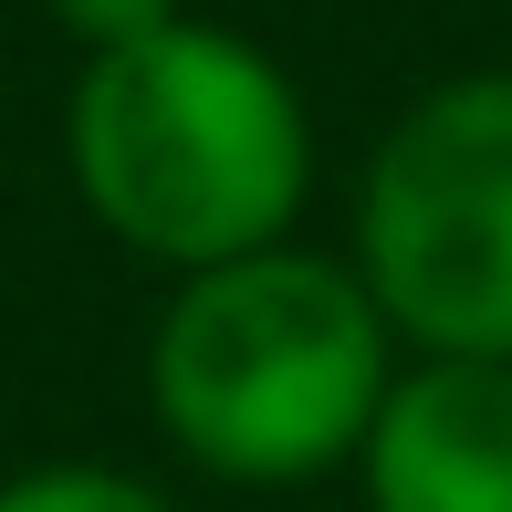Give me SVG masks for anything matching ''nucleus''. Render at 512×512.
I'll list each match as a JSON object with an SVG mask.
<instances>
[{
    "label": "nucleus",
    "mask_w": 512,
    "mask_h": 512,
    "mask_svg": "<svg viewBox=\"0 0 512 512\" xmlns=\"http://www.w3.org/2000/svg\"><path fill=\"white\" fill-rule=\"evenodd\" d=\"M63 168L95 230L168 272L272 251L314 189V115L262 42L178 11L168 32L84 53Z\"/></svg>",
    "instance_id": "nucleus-1"
},
{
    "label": "nucleus",
    "mask_w": 512,
    "mask_h": 512,
    "mask_svg": "<svg viewBox=\"0 0 512 512\" xmlns=\"http://www.w3.org/2000/svg\"><path fill=\"white\" fill-rule=\"evenodd\" d=\"M387 377H398V324L377 314L366 272L293 241L178 272L147 335L157 429L209 481H251V492L345 471Z\"/></svg>",
    "instance_id": "nucleus-2"
},
{
    "label": "nucleus",
    "mask_w": 512,
    "mask_h": 512,
    "mask_svg": "<svg viewBox=\"0 0 512 512\" xmlns=\"http://www.w3.org/2000/svg\"><path fill=\"white\" fill-rule=\"evenodd\" d=\"M356 272L418 356H512V63L398 105L356 189Z\"/></svg>",
    "instance_id": "nucleus-3"
},
{
    "label": "nucleus",
    "mask_w": 512,
    "mask_h": 512,
    "mask_svg": "<svg viewBox=\"0 0 512 512\" xmlns=\"http://www.w3.org/2000/svg\"><path fill=\"white\" fill-rule=\"evenodd\" d=\"M0 512H178V502L136 471H105V460H53V471L0 481Z\"/></svg>",
    "instance_id": "nucleus-5"
},
{
    "label": "nucleus",
    "mask_w": 512,
    "mask_h": 512,
    "mask_svg": "<svg viewBox=\"0 0 512 512\" xmlns=\"http://www.w3.org/2000/svg\"><path fill=\"white\" fill-rule=\"evenodd\" d=\"M366 512H512V356H418L356 450Z\"/></svg>",
    "instance_id": "nucleus-4"
},
{
    "label": "nucleus",
    "mask_w": 512,
    "mask_h": 512,
    "mask_svg": "<svg viewBox=\"0 0 512 512\" xmlns=\"http://www.w3.org/2000/svg\"><path fill=\"white\" fill-rule=\"evenodd\" d=\"M189 11V0H53V21L84 42V53H115V42H147L168 32V21Z\"/></svg>",
    "instance_id": "nucleus-6"
}]
</instances>
